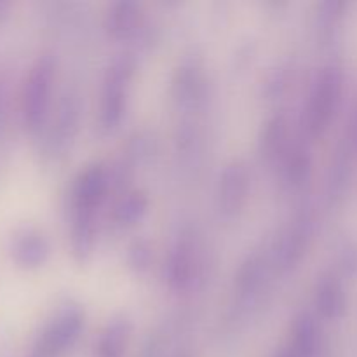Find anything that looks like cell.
<instances>
[{
    "instance_id": "obj_13",
    "label": "cell",
    "mask_w": 357,
    "mask_h": 357,
    "mask_svg": "<svg viewBox=\"0 0 357 357\" xmlns=\"http://www.w3.org/2000/svg\"><path fill=\"white\" fill-rule=\"evenodd\" d=\"M289 136V121L284 112H275L264 122L258 135V153L264 160H274L286 150Z\"/></svg>"
},
{
    "instance_id": "obj_26",
    "label": "cell",
    "mask_w": 357,
    "mask_h": 357,
    "mask_svg": "<svg viewBox=\"0 0 357 357\" xmlns=\"http://www.w3.org/2000/svg\"><path fill=\"white\" fill-rule=\"evenodd\" d=\"M31 357H40V356H37V354H35V352H33V354H31Z\"/></svg>"
},
{
    "instance_id": "obj_20",
    "label": "cell",
    "mask_w": 357,
    "mask_h": 357,
    "mask_svg": "<svg viewBox=\"0 0 357 357\" xmlns=\"http://www.w3.org/2000/svg\"><path fill=\"white\" fill-rule=\"evenodd\" d=\"M149 211V195L143 190L126 192L112 209V222L117 227H131L138 223Z\"/></svg>"
},
{
    "instance_id": "obj_27",
    "label": "cell",
    "mask_w": 357,
    "mask_h": 357,
    "mask_svg": "<svg viewBox=\"0 0 357 357\" xmlns=\"http://www.w3.org/2000/svg\"><path fill=\"white\" fill-rule=\"evenodd\" d=\"M180 357H190V356H180Z\"/></svg>"
},
{
    "instance_id": "obj_3",
    "label": "cell",
    "mask_w": 357,
    "mask_h": 357,
    "mask_svg": "<svg viewBox=\"0 0 357 357\" xmlns=\"http://www.w3.org/2000/svg\"><path fill=\"white\" fill-rule=\"evenodd\" d=\"M136 70V59L131 54H121L105 70L101 84L98 126L101 131L110 132L121 124L128 107V91Z\"/></svg>"
},
{
    "instance_id": "obj_18",
    "label": "cell",
    "mask_w": 357,
    "mask_h": 357,
    "mask_svg": "<svg viewBox=\"0 0 357 357\" xmlns=\"http://www.w3.org/2000/svg\"><path fill=\"white\" fill-rule=\"evenodd\" d=\"M310 176H312V153L307 146H293L281 164L282 183L288 188H300L310 180Z\"/></svg>"
},
{
    "instance_id": "obj_19",
    "label": "cell",
    "mask_w": 357,
    "mask_h": 357,
    "mask_svg": "<svg viewBox=\"0 0 357 357\" xmlns=\"http://www.w3.org/2000/svg\"><path fill=\"white\" fill-rule=\"evenodd\" d=\"M132 333V323L129 317L117 316L101 331L96 345L98 357H121L128 347V342Z\"/></svg>"
},
{
    "instance_id": "obj_23",
    "label": "cell",
    "mask_w": 357,
    "mask_h": 357,
    "mask_svg": "<svg viewBox=\"0 0 357 357\" xmlns=\"http://www.w3.org/2000/svg\"><path fill=\"white\" fill-rule=\"evenodd\" d=\"M289 66L279 65L275 68H272L271 72L265 77L264 84H261V93L268 98V100H274V98L282 96V94L288 91L289 87Z\"/></svg>"
},
{
    "instance_id": "obj_24",
    "label": "cell",
    "mask_w": 357,
    "mask_h": 357,
    "mask_svg": "<svg viewBox=\"0 0 357 357\" xmlns=\"http://www.w3.org/2000/svg\"><path fill=\"white\" fill-rule=\"evenodd\" d=\"M347 146H349V152L357 153V105L354 108V114H352L351 117V122H349Z\"/></svg>"
},
{
    "instance_id": "obj_11",
    "label": "cell",
    "mask_w": 357,
    "mask_h": 357,
    "mask_svg": "<svg viewBox=\"0 0 357 357\" xmlns=\"http://www.w3.org/2000/svg\"><path fill=\"white\" fill-rule=\"evenodd\" d=\"M143 7L136 0H115L107 7L103 26L115 38H128L142 26Z\"/></svg>"
},
{
    "instance_id": "obj_5",
    "label": "cell",
    "mask_w": 357,
    "mask_h": 357,
    "mask_svg": "<svg viewBox=\"0 0 357 357\" xmlns=\"http://www.w3.org/2000/svg\"><path fill=\"white\" fill-rule=\"evenodd\" d=\"M86 326V314L79 305H66L45 326L35 354L40 357H58L73 347Z\"/></svg>"
},
{
    "instance_id": "obj_16",
    "label": "cell",
    "mask_w": 357,
    "mask_h": 357,
    "mask_svg": "<svg viewBox=\"0 0 357 357\" xmlns=\"http://www.w3.org/2000/svg\"><path fill=\"white\" fill-rule=\"evenodd\" d=\"M96 244V223L94 211H80L73 209L72 229H70V248L77 261H87Z\"/></svg>"
},
{
    "instance_id": "obj_10",
    "label": "cell",
    "mask_w": 357,
    "mask_h": 357,
    "mask_svg": "<svg viewBox=\"0 0 357 357\" xmlns=\"http://www.w3.org/2000/svg\"><path fill=\"white\" fill-rule=\"evenodd\" d=\"M79 94L70 91L63 96L58 107V114L52 122V128L49 129L47 146L52 155H58V153H63L66 149H70V143L73 142L77 129H79Z\"/></svg>"
},
{
    "instance_id": "obj_12",
    "label": "cell",
    "mask_w": 357,
    "mask_h": 357,
    "mask_svg": "<svg viewBox=\"0 0 357 357\" xmlns=\"http://www.w3.org/2000/svg\"><path fill=\"white\" fill-rule=\"evenodd\" d=\"M314 305L317 314L324 319H340L347 309V295L335 275H323L317 281L316 291H314Z\"/></svg>"
},
{
    "instance_id": "obj_6",
    "label": "cell",
    "mask_w": 357,
    "mask_h": 357,
    "mask_svg": "<svg viewBox=\"0 0 357 357\" xmlns=\"http://www.w3.org/2000/svg\"><path fill=\"white\" fill-rule=\"evenodd\" d=\"M251 192V171L243 159H232L222 169L216 183V208L225 218H236Z\"/></svg>"
},
{
    "instance_id": "obj_17",
    "label": "cell",
    "mask_w": 357,
    "mask_h": 357,
    "mask_svg": "<svg viewBox=\"0 0 357 357\" xmlns=\"http://www.w3.org/2000/svg\"><path fill=\"white\" fill-rule=\"evenodd\" d=\"M204 87V72L197 59H185L176 68L171 82V93L181 103H194Z\"/></svg>"
},
{
    "instance_id": "obj_1",
    "label": "cell",
    "mask_w": 357,
    "mask_h": 357,
    "mask_svg": "<svg viewBox=\"0 0 357 357\" xmlns=\"http://www.w3.org/2000/svg\"><path fill=\"white\" fill-rule=\"evenodd\" d=\"M344 82V70L337 63H326L316 73L303 108V126L309 135L319 136L326 131L342 103Z\"/></svg>"
},
{
    "instance_id": "obj_9",
    "label": "cell",
    "mask_w": 357,
    "mask_h": 357,
    "mask_svg": "<svg viewBox=\"0 0 357 357\" xmlns=\"http://www.w3.org/2000/svg\"><path fill=\"white\" fill-rule=\"evenodd\" d=\"M10 258L23 268H38L51 257V243L40 230L23 227L10 237Z\"/></svg>"
},
{
    "instance_id": "obj_15",
    "label": "cell",
    "mask_w": 357,
    "mask_h": 357,
    "mask_svg": "<svg viewBox=\"0 0 357 357\" xmlns=\"http://www.w3.org/2000/svg\"><path fill=\"white\" fill-rule=\"evenodd\" d=\"M271 260L261 253L248 255L236 272V289L244 298H251L264 288L268 278Z\"/></svg>"
},
{
    "instance_id": "obj_14",
    "label": "cell",
    "mask_w": 357,
    "mask_h": 357,
    "mask_svg": "<svg viewBox=\"0 0 357 357\" xmlns=\"http://www.w3.org/2000/svg\"><path fill=\"white\" fill-rule=\"evenodd\" d=\"M319 345L321 328L317 317L309 310H302L293 319L289 349L298 357H316Z\"/></svg>"
},
{
    "instance_id": "obj_21",
    "label": "cell",
    "mask_w": 357,
    "mask_h": 357,
    "mask_svg": "<svg viewBox=\"0 0 357 357\" xmlns=\"http://www.w3.org/2000/svg\"><path fill=\"white\" fill-rule=\"evenodd\" d=\"M344 9L345 3L338 2V0H328V2H323L317 7L316 28L321 37H331V33L340 24L342 16H344Z\"/></svg>"
},
{
    "instance_id": "obj_8",
    "label": "cell",
    "mask_w": 357,
    "mask_h": 357,
    "mask_svg": "<svg viewBox=\"0 0 357 357\" xmlns=\"http://www.w3.org/2000/svg\"><path fill=\"white\" fill-rule=\"evenodd\" d=\"M195 274H197L195 248L192 241L181 237L171 246L166 261H164V281L173 291H185L192 286Z\"/></svg>"
},
{
    "instance_id": "obj_4",
    "label": "cell",
    "mask_w": 357,
    "mask_h": 357,
    "mask_svg": "<svg viewBox=\"0 0 357 357\" xmlns=\"http://www.w3.org/2000/svg\"><path fill=\"white\" fill-rule=\"evenodd\" d=\"M314 234H316V218L312 209L303 208L275 237L272 246V264L282 272L298 267L307 251L310 250Z\"/></svg>"
},
{
    "instance_id": "obj_2",
    "label": "cell",
    "mask_w": 357,
    "mask_h": 357,
    "mask_svg": "<svg viewBox=\"0 0 357 357\" xmlns=\"http://www.w3.org/2000/svg\"><path fill=\"white\" fill-rule=\"evenodd\" d=\"M58 63L52 54H42L28 70L21 93V114L24 128L31 132L40 131L51 107L52 87Z\"/></svg>"
},
{
    "instance_id": "obj_7",
    "label": "cell",
    "mask_w": 357,
    "mask_h": 357,
    "mask_svg": "<svg viewBox=\"0 0 357 357\" xmlns=\"http://www.w3.org/2000/svg\"><path fill=\"white\" fill-rule=\"evenodd\" d=\"M110 181V173H108L105 164L93 162L84 167L79 176L75 178V183L72 188L73 209L94 211L105 199Z\"/></svg>"
},
{
    "instance_id": "obj_25",
    "label": "cell",
    "mask_w": 357,
    "mask_h": 357,
    "mask_svg": "<svg viewBox=\"0 0 357 357\" xmlns=\"http://www.w3.org/2000/svg\"><path fill=\"white\" fill-rule=\"evenodd\" d=\"M274 357H298V356H296L295 352H293L291 349H289V345H288V347H284V349H281V351L275 352Z\"/></svg>"
},
{
    "instance_id": "obj_22",
    "label": "cell",
    "mask_w": 357,
    "mask_h": 357,
    "mask_svg": "<svg viewBox=\"0 0 357 357\" xmlns=\"http://www.w3.org/2000/svg\"><path fill=\"white\" fill-rule=\"evenodd\" d=\"M153 260V248L145 237L135 239L126 250V265L135 274H145Z\"/></svg>"
}]
</instances>
